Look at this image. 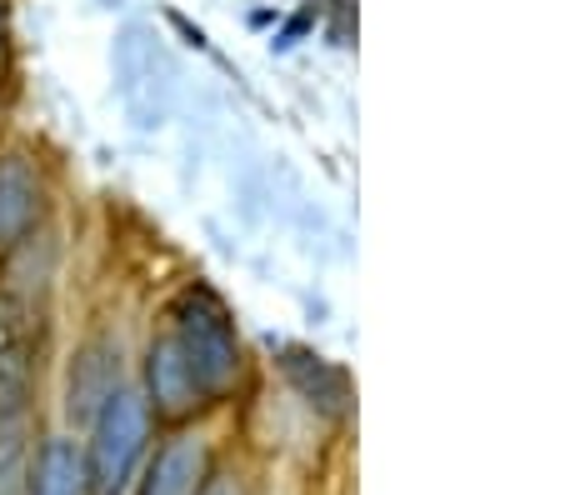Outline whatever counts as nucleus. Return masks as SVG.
<instances>
[{
    "instance_id": "9",
    "label": "nucleus",
    "mask_w": 565,
    "mask_h": 495,
    "mask_svg": "<svg viewBox=\"0 0 565 495\" xmlns=\"http://www.w3.org/2000/svg\"><path fill=\"white\" fill-rule=\"evenodd\" d=\"M25 495H90L86 455L71 435H51L25 465Z\"/></svg>"
},
{
    "instance_id": "10",
    "label": "nucleus",
    "mask_w": 565,
    "mask_h": 495,
    "mask_svg": "<svg viewBox=\"0 0 565 495\" xmlns=\"http://www.w3.org/2000/svg\"><path fill=\"white\" fill-rule=\"evenodd\" d=\"M35 376L41 361L31 335H0V426H21L35 396Z\"/></svg>"
},
{
    "instance_id": "5",
    "label": "nucleus",
    "mask_w": 565,
    "mask_h": 495,
    "mask_svg": "<svg viewBox=\"0 0 565 495\" xmlns=\"http://www.w3.org/2000/svg\"><path fill=\"white\" fill-rule=\"evenodd\" d=\"M211 475H215L211 445L201 435H171V441L150 455L136 495H201L211 485Z\"/></svg>"
},
{
    "instance_id": "1",
    "label": "nucleus",
    "mask_w": 565,
    "mask_h": 495,
    "mask_svg": "<svg viewBox=\"0 0 565 495\" xmlns=\"http://www.w3.org/2000/svg\"><path fill=\"white\" fill-rule=\"evenodd\" d=\"M171 335L181 341L185 361H191L195 380H201L205 400H225L235 386H241V370H246V356H241V335H235V321L225 311V301L211 291V286H185L171 301Z\"/></svg>"
},
{
    "instance_id": "8",
    "label": "nucleus",
    "mask_w": 565,
    "mask_h": 495,
    "mask_svg": "<svg viewBox=\"0 0 565 495\" xmlns=\"http://www.w3.org/2000/svg\"><path fill=\"white\" fill-rule=\"evenodd\" d=\"M41 175L25 155H0V250L21 246L31 236V226L41 220Z\"/></svg>"
},
{
    "instance_id": "2",
    "label": "nucleus",
    "mask_w": 565,
    "mask_h": 495,
    "mask_svg": "<svg viewBox=\"0 0 565 495\" xmlns=\"http://www.w3.org/2000/svg\"><path fill=\"white\" fill-rule=\"evenodd\" d=\"M150 426H156V416H150L140 386L120 380V386L100 400V410L90 416V441L81 445L90 495H126L130 491V481H136L140 461H146V451H150Z\"/></svg>"
},
{
    "instance_id": "6",
    "label": "nucleus",
    "mask_w": 565,
    "mask_h": 495,
    "mask_svg": "<svg viewBox=\"0 0 565 495\" xmlns=\"http://www.w3.org/2000/svg\"><path fill=\"white\" fill-rule=\"evenodd\" d=\"M280 370H286V380L296 386V396L306 400L316 416L341 420L345 410H351V380H345V370L331 366L326 356L300 351V345H286V351H280Z\"/></svg>"
},
{
    "instance_id": "7",
    "label": "nucleus",
    "mask_w": 565,
    "mask_h": 495,
    "mask_svg": "<svg viewBox=\"0 0 565 495\" xmlns=\"http://www.w3.org/2000/svg\"><path fill=\"white\" fill-rule=\"evenodd\" d=\"M120 386V345L116 341H86L71 361V386H65V416L90 420L100 410V400Z\"/></svg>"
},
{
    "instance_id": "4",
    "label": "nucleus",
    "mask_w": 565,
    "mask_h": 495,
    "mask_svg": "<svg viewBox=\"0 0 565 495\" xmlns=\"http://www.w3.org/2000/svg\"><path fill=\"white\" fill-rule=\"evenodd\" d=\"M140 396H146L156 420H191L201 406H211L191 370V361H185L181 341H175L171 331H160L156 341L146 345V386H140Z\"/></svg>"
},
{
    "instance_id": "11",
    "label": "nucleus",
    "mask_w": 565,
    "mask_h": 495,
    "mask_svg": "<svg viewBox=\"0 0 565 495\" xmlns=\"http://www.w3.org/2000/svg\"><path fill=\"white\" fill-rule=\"evenodd\" d=\"M201 495H246V485L231 481V475H211V485H205Z\"/></svg>"
},
{
    "instance_id": "3",
    "label": "nucleus",
    "mask_w": 565,
    "mask_h": 495,
    "mask_svg": "<svg viewBox=\"0 0 565 495\" xmlns=\"http://www.w3.org/2000/svg\"><path fill=\"white\" fill-rule=\"evenodd\" d=\"M116 96L140 130L160 126L166 106H171V65H166L160 45L140 25L120 31L116 41Z\"/></svg>"
}]
</instances>
